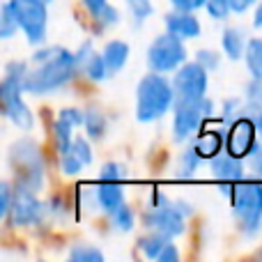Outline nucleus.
I'll return each mask as SVG.
<instances>
[{"mask_svg": "<svg viewBox=\"0 0 262 262\" xmlns=\"http://www.w3.org/2000/svg\"><path fill=\"white\" fill-rule=\"evenodd\" d=\"M30 62L32 67H28L23 76V92L32 97H44L60 90L78 72L72 51H67L64 46H49L46 41L37 46Z\"/></svg>", "mask_w": 262, "mask_h": 262, "instance_id": "obj_1", "label": "nucleus"}, {"mask_svg": "<svg viewBox=\"0 0 262 262\" xmlns=\"http://www.w3.org/2000/svg\"><path fill=\"white\" fill-rule=\"evenodd\" d=\"M28 72V62L12 60L5 67V76L0 78V113L14 127L30 131L35 127V115L23 99V76Z\"/></svg>", "mask_w": 262, "mask_h": 262, "instance_id": "obj_2", "label": "nucleus"}, {"mask_svg": "<svg viewBox=\"0 0 262 262\" xmlns=\"http://www.w3.org/2000/svg\"><path fill=\"white\" fill-rule=\"evenodd\" d=\"M191 214H193V207L189 203L170 200L161 191H154L152 205L143 212L140 221H143V226L147 230L161 232V235L175 239L186 230V216H191Z\"/></svg>", "mask_w": 262, "mask_h": 262, "instance_id": "obj_3", "label": "nucleus"}, {"mask_svg": "<svg viewBox=\"0 0 262 262\" xmlns=\"http://www.w3.org/2000/svg\"><path fill=\"white\" fill-rule=\"evenodd\" d=\"M7 161L16 175V186H26L30 191H41L46 182V161L41 147L32 138H18L12 143Z\"/></svg>", "mask_w": 262, "mask_h": 262, "instance_id": "obj_4", "label": "nucleus"}, {"mask_svg": "<svg viewBox=\"0 0 262 262\" xmlns=\"http://www.w3.org/2000/svg\"><path fill=\"white\" fill-rule=\"evenodd\" d=\"M175 95L172 85L163 74H147L136 88V120L138 122H157L170 111Z\"/></svg>", "mask_w": 262, "mask_h": 262, "instance_id": "obj_5", "label": "nucleus"}, {"mask_svg": "<svg viewBox=\"0 0 262 262\" xmlns=\"http://www.w3.org/2000/svg\"><path fill=\"white\" fill-rule=\"evenodd\" d=\"M230 203L239 230L246 237H255L262 230V182L246 180V177L235 182Z\"/></svg>", "mask_w": 262, "mask_h": 262, "instance_id": "obj_6", "label": "nucleus"}, {"mask_svg": "<svg viewBox=\"0 0 262 262\" xmlns=\"http://www.w3.org/2000/svg\"><path fill=\"white\" fill-rule=\"evenodd\" d=\"M170 108H172V140L184 143V140L193 138V134H198L203 122L214 118L216 106L205 95L195 101H172Z\"/></svg>", "mask_w": 262, "mask_h": 262, "instance_id": "obj_7", "label": "nucleus"}, {"mask_svg": "<svg viewBox=\"0 0 262 262\" xmlns=\"http://www.w3.org/2000/svg\"><path fill=\"white\" fill-rule=\"evenodd\" d=\"M18 30L28 39V44L39 46L49 35V5L37 0H9Z\"/></svg>", "mask_w": 262, "mask_h": 262, "instance_id": "obj_8", "label": "nucleus"}, {"mask_svg": "<svg viewBox=\"0 0 262 262\" xmlns=\"http://www.w3.org/2000/svg\"><path fill=\"white\" fill-rule=\"evenodd\" d=\"M186 62V46L184 39L163 32V35L154 37V41L147 49V67L157 74H170Z\"/></svg>", "mask_w": 262, "mask_h": 262, "instance_id": "obj_9", "label": "nucleus"}, {"mask_svg": "<svg viewBox=\"0 0 262 262\" xmlns=\"http://www.w3.org/2000/svg\"><path fill=\"white\" fill-rule=\"evenodd\" d=\"M170 85H172L175 101H195L207 95L209 72L205 67H200L195 60L193 62H182L175 69V76H172Z\"/></svg>", "mask_w": 262, "mask_h": 262, "instance_id": "obj_10", "label": "nucleus"}, {"mask_svg": "<svg viewBox=\"0 0 262 262\" xmlns=\"http://www.w3.org/2000/svg\"><path fill=\"white\" fill-rule=\"evenodd\" d=\"M46 214V207L39 198L37 191H30L26 186H16L12 193V205H9V214L12 223L16 228H32L37 223H41Z\"/></svg>", "mask_w": 262, "mask_h": 262, "instance_id": "obj_11", "label": "nucleus"}, {"mask_svg": "<svg viewBox=\"0 0 262 262\" xmlns=\"http://www.w3.org/2000/svg\"><path fill=\"white\" fill-rule=\"evenodd\" d=\"M255 140H258V134H255L253 120L249 115H237L232 122H228V131L223 134V147L232 157L246 159Z\"/></svg>", "mask_w": 262, "mask_h": 262, "instance_id": "obj_12", "label": "nucleus"}, {"mask_svg": "<svg viewBox=\"0 0 262 262\" xmlns=\"http://www.w3.org/2000/svg\"><path fill=\"white\" fill-rule=\"evenodd\" d=\"M209 170L219 182H228V184H235L246 177L244 159L232 157L230 152H219L216 157L209 159Z\"/></svg>", "mask_w": 262, "mask_h": 262, "instance_id": "obj_13", "label": "nucleus"}, {"mask_svg": "<svg viewBox=\"0 0 262 262\" xmlns=\"http://www.w3.org/2000/svg\"><path fill=\"white\" fill-rule=\"evenodd\" d=\"M163 23H166V32L180 37V39H195V37H200V32H203L200 21L195 18L193 12L172 9V12L163 18Z\"/></svg>", "mask_w": 262, "mask_h": 262, "instance_id": "obj_14", "label": "nucleus"}, {"mask_svg": "<svg viewBox=\"0 0 262 262\" xmlns=\"http://www.w3.org/2000/svg\"><path fill=\"white\" fill-rule=\"evenodd\" d=\"M95 203L97 207H101L106 214L113 212L115 207L124 203V189H122V182H99L95 191Z\"/></svg>", "mask_w": 262, "mask_h": 262, "instance_id": "obj_15", "label": "nucleus"}, {"mask_svg": "<svg viewBox=\"0 0 262 262\" xmlns=\"http://www.w3.org/2000/svg\"><path fill=\"white\" fill-rule=\"evenodd\" d=\"M101 58H104V64H106V72H108V76H113V74L122 72V69L127 67L129 44H127V41H122V39L108 41V44L104 46V51H101Z\"/></svg>", "mask_w": 262, "mask_h": 262, "instance_id": "obj_16", "label": "nucleus"}, {"mask_svg": "<svg viewBox=\"0 0 262 262\" xmlns=\"http://www.w3.org/2000/svg\"><path fill=\"white\" fill-rule=\"evenodd\" d=\"M193 149L200 154V159H212L216 157L219 152H223V131H198V136H195L193 140Z\"/></svg>", "mask_w": 262, "mask_h": 262, "instance_id": "obj_17", "label": "nucleus"}, {"mask_svg": "<svg viewBox=\"0 0 262 262\" xmlns=\"http://www.w3.org/2000/svg\"><path fill=\"white\" fill-rule=\"evenodd\" d=\"M244 46H246V37L239 28H226V30H223L221 49H223V53H226V58L230 60V62L242 60V55H244Z\"/></svg>", "mask_w": 262, "mask_h": 262, "instance_id": "obj_18", "label": "nucleus"}, {"mask_svg": "<svg viewBox=\"0 0 262 262\" xmlns=\"http://www.w3.org/2000/svg\"><path fill=\"white\" fill-rule=\"evenodd\" d=\"M81 127H85V134L88 138L92 140H101L106 136V115L101 108H97V106H90V108L83 111V124Z\"/></svg>", "mask_w": 262, "mask_h": 262, "instance_id": "obj_19", "label": "nucleus"}, {"mask_svg": "<svg viewBox=\"0 0 262 262\" xmlns=\"http://www.w3.org/2000/svg\"><path fill=\"white\" fill-rule=\"evenodd\" d=\"M244 62L253 78H262V37H253L244 46Z\"/></svg>", "mask_w": 262, "mask_h": 262, "instance_id": "obj_20", "label": "nucleus"}, {"mask_svg": "<svg viewBox=\"0 0 262 262\" xmlns=\"http://www.w3.org/2000/svg\"><path fill=\"white\" fill-rule=\"evenodd\" d=\"M168 242H170V237L161 235V232H152V230H149V235H145V237H140V239H138V249H140V253H143L145 258L157 260L159 253L163 251V246H166Z\"/></svg>", "mask_w": 262, "mask_h": 262, "instance_id": "obj_21", "label": "nucleus"}, {"mask_svg": "<svg viewBox=\"0 0 262 262\" xmlns=\"http://www.w3.org/2000/svg\"><path fill=\"white\" fill-rule=\"evenodd\" d=\"M111 214V223H113V228L118 232H131L136 226V212L129 207L127 203H122L120 207H115Z\"/></svg>", "mask_w": 262, "mask_h": 262, "instance_id": "obj_22", "label": "nucleus"}, {"mask_svg": "<svg viewBox=\"0 0 262 262\" xmlns=\"http://www.w3.org/2000/svg\"><path fill=\"white\" fill-rule=\"evenodd\" d=\"M78 72H83L88 78H90V81H95V83H101V81H106V78H108L104 58H101V53H97V51L81 64V69H78Z\"/></svg>", "mask_w": 262, "mask_h": 262, "instance_id": "obj_23", "label": "nucleus"}, {"mask_svg": "<svg viewBox=\"0 0 262 262\" xmlns=\"http://www.w3.org/2000/svg\"><path fill=\"white\" fill-rule=\"evenodd\" d=\"M200 163H203V159H200V154L193 149V145H189V147L184 149V152L180 154V175L182 177H193L195 172H198V168H200Z\"/></svg>", "mask_w": 262, "mask_h": 262, "instance_id": "obj_24", "label": "nucleus"}, {"mask_svg": "<svg viewBox=\"0 0 262 262\" xmlns=\"http://www.w3.org/2000/svg\"><path fill=\"white\" fill-rule=\"evenodd\" d=\"M16 32H18L16 18H14L12 5H9V0H7V3L0 5V39H12Z\"/></svg>", "mask_w": 262, "mask_h": 262, "instance_id": "obj_25", "label": "nucleus"}, {"mask_svg": "<svg viewBox=\"0 0 262 262\" xmlns=\"http://www.w3.org/2000/svg\"><path fill=\"white\" fill-rule=\"evenodd\" d=\"M69 260L72 262H101L104 260V253H101V249H97L92 244H76L69 251Z\"/></svg>", "mask_w": 262, "mask_h": 262, "instance_id": "obj_26", "label": "nucleus"}, {"mask_svg": "<svg viewBox=\"0 0 262 262\" xmlns=\"http://www.w3.org/2000/svg\"><path fill=\"white\" fill-rule=\"evenodd\" d=\"M95 21L99 23L101 30H104V28H113V26H118V23L122 21V14H120V9L115 7V5L106 3L104 7H101L99 12L95 14Z\"/></svg>", "mask_w": 262, "mask_h": 262, "instance_id": "obj_27", "label": "nucleus"}, {"mask_svg": "<svg viewBox=\"0 0 262 262\" xmlns=\"http://www.w3.org/2000/svg\"><path fill=\"white\" fill-rule=\"evenodd\" d=\"M127 5H129V12H131V16H134L136 26H140V23L147 16H152V12H154L152 0H127Z\"/></svg>", "mask_w": 262, "mask_h": 262, "instance_id": "obj_28", "label": "nucleus"}, {"mask_svg": "<svg viewBox=\"0 0 262 262\" xmlns=\"http://www.w3.org/2000/svg\"><path fill=\"white\" fill-rule=\"evenodd\" d=\"M127 170L118 161H108L99 168V182H124Z\"/></svg>", "mask_w": 262, "mask_h": 262, "instance_id": "obj_29", "label": "nucleus"}, {"mask_svg": "<svg viewBox=\"0 0 262 262\" xmlns=\"http://www.w3.org/2000/svg\"><path fill=\"white\" fill-rule=\"evenodd\" d=\"M83 163L76 159V154L72 152V149H67L64 154H60V170H62V175H67V177H74V175H78V172L83 170Z\"/></svg>", "mask_w": 262, "mask_h": 262, "instance_id": "obj_30", "label": "nucleus"}, {"mask_svg": "<svg viewBox=\"0 0 262 262\" xmlns=\"http://www.w3.org/2000/svg\"><path fill=\"white\" fill-rule=\"evenodd\" d=\"M69 149L76 154V159L83 163V166H90L92 159H95L92 147H90V140H85V138H74L72 140V147H69Z\"/></svg>", "mask_w": 262, "mask_h": 262, "instance_id": "obj_31", "label": "nucleus"}, {"mask_svg": "<svg viewBox=\"0 0 262 262\" xmlns=\"http://www.w3.org/2000/svg\"><path fill=\"white\" fill-rule=\"evenodd\" d=\"M195 62H198L200 67H205L207 72H216V69L221 67V55L212 49H200L198 53H195Z\"/></svg>", "mask_w": 262, "mask_h": 262, "instance_id": "obj_32", "label": "nucleus"}, {"mask_svg": "<svg viewBox=\"0 0 262 262\" xmlns=\"http://www.w3.org/2000/svg\"><path fill=\"white\" fill-rule=\"evenodd\" d=\"M203 7L207 9V14L212 18H216V21H223V18L230 16V5H228L226 0H205Z\"/></svg>", "mask_w": 262, "mask_h": 262, "instance_id": "obj_33", "label": "nucleus"}, {"mask_svg": "<svg viewBox=\"0 0 262 262\" xmlns=\"http://www.w3.org/2000/svg\"><path fill=\"white\" fill-rule=\"evenodd\" d=\"M12 193H14V186L9 182L0 180V221H5L9 214V205H12Z\"/></svg>", "mask_w": 262, "mask_h": 262, "instance_id": "obj_34", "label": "nucleus"}, {"mask_svg": "<svg viewBox=\"0 0 262 262\" xmlns=\"http://www.w3.org/2000/svg\"><path fill=\"white\" fill-rule=\"evenodd\" d=\"M246 159H249L251 170H253L255 175L262 180V140H260V143L255 140V145L251 147V152H249V157H246Z\"/></svg>", "mask_w": 262, "mask_h": 262, "instance_id": "obj_35", "label": "nucleus"}, {"mask_svg": "<svg viewBox=\"0 0 262 262\" xmlns=\"http://www.w3.org/2000/svg\"><path fill=\"white\" fill-rule=\"evenodd\" d=\"M239 108H242V104L237 99H228V101H223V108H221V118H223V122H232V120L239 115Z\"/></svg>", "mask_w": 262, "mask_h": 262, "instance_id": "obj_36", "label": "nucleus"}, {"mask_svg": "<svg viewBox=\"0 0 262 262\" xmlns=\"http://www.w3.org/2000/svg\"><path fill=\"white\" fill-rule=\"evenodd\" d=\"M172 9H180V12H195L205 5V0H170Z\"/></svg>", "mask_w": 262, "mask_h": 262, "instance_id": "obj_37", "label": "nucleus"}, {"mask_svg": "<svg viewBox=\"0 0 262 262\" xmlns=\"http://www.w3.org/2000/svg\"><path fill=\"white\" fill-rule=\"evenodd\" d=\"M177 258H180V251H177V246L172 244V239H170L166 246H163V251L159 253L157 260H159V262H175Z\"/></svg>", "mask_w": 262, "mask_h": 262, "instance_id": "obj_38", "label": "nucleus"}, {"mask_svg": "<svg viewBox=\"0 0 262 262\" xmlns=\"http://www.w3.org/2000/svg\"><path fill=\"white\" fill-rule=\"evenodd\" d=\"M255 3H258V0H230V12L244 14V12H249Z\"/></svg>", "mask_w": 262, "mask_h": 262, "instance_id": "obj_39", "label": "nucleus"}, {"mask_svg": "<svg viewBox=\"0 0 262 262\" xmlns=\"http://www.w3.org/2000/svg\"><path fill=\"white\" fill-rule=\"evenodd\" d=\"M106 3H108V0H83V5H85V9L92 14V16H95V14L99 12V9L104 7Z\"/></svg>", "mask_w": 262, "mask_h": 262, "instance_id": "obj_40", "label": "nucleus"}, {"mask_svg": "<svg viewBox=\"0 0 262 262\" xmlns=\"http://www.w3.org/2000/svg\"><path fill=\"white\" fill-rule=\"evenodd\" d=\"M253 7H255V14H253V26H255V28H262V0H258V3H255Z\"/></svg>", "mask_w": 262, "mask_h": 262, "instance_id": "obj_41", "label": "nucleus"}, {"mask_svg": "<svg viewBox=\"0 0 262 262\" xmlns=\"http://www.w3.org/2000/svg\"><path fill=\"white\" fill-rule=\"evenodd\" d=\"M253 124H255V134H258L260 140H262V111L253 118Z\"/></svg>", "mask_w": 262, "mask_h": 262, "instance_id": "obj_42", "label": "nucleus"}, {"mask_svg": "<svg viewBox=\"0 0 262 262\" xmlns=\"http://www.w3.org/2000/svg\"><path fill=\"white\" fill-rule=\"evenodd\" d=\"M37 3H44V5H49V3H53V0H37Z\"/></svg>", "mask_w": 262, "mask_h": 262, "instance_id": "obj_43", "label": "nucleus"}, {"mask_svg": "<svg viewBox=\"0 0 262 262\" xmlns=\"http://www.w3.org/2000/svg\"><path fill=\"white\" fill-rule=\"evenodd\" d=\"M258 104L262 106V90H260V97H258Z\"/></svg>", "mask_w": 262, "mask_h": 262, "instance_id": "obj_44", "label": "nucleus"}]
</instances>
